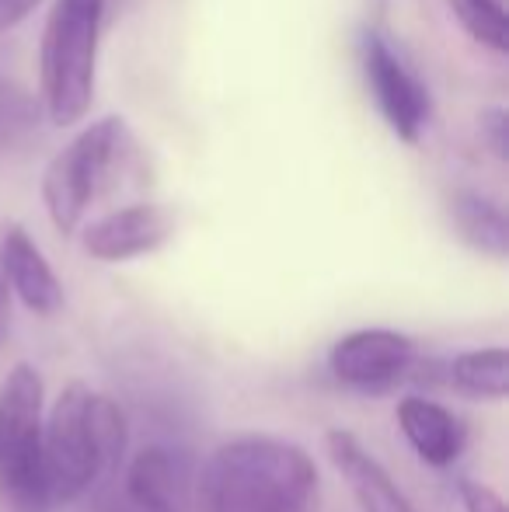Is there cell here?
Masks as SVG:
<instances>
[{
    "label": "cell",
    "instance_id": "cell-1",
    "mask_svg": "<svg viewBox=\"0 0 509 512\" xmlns=\"http://www.w3.org/2000/svg\"><path fill=\"white\" fill-rule=\"evenodd\" d=\"M196 512H311L318 464L300 443L241 432L210 450L192 478Z\"/></svg>",
    "mask_w": 509,
    "mask_h": 512
},
{
    "label": "cell",
    "instance_id": "cell-2",
    "mask_svg": "<svg viewBox=\"0 0 509 512\" xmlns=\"http://www.w3.org/2000/svg\"><path fill=\"white\" fill-rule=\"evenodd\" d=\"M129 418L123 405L84 380H70L42 425V474L49 506L88 499L105 478L126 464Z\"/></svg>",
    "mask_w": 509,
    "mask_h": 512
},
{
    "label": "cell",
    "instance_id": "cell-3",
    "mask_svg": "<svg viewBox=\"0 0 509 512\" xmlns=\"http://www.w3.org/2000/svg\"><path fill=\"white\" fill-rule=\"evenodd\" d=\"M133 164H140V143L123 115H102L84 126L42 175V203L56 234H77L102 189L123 178Z\"/></svg>",
    "mask_w": 509,
    "mask_h": 512
},
{
    "label": "cell",
    "instance_id": "cell-4",
    "mask_svg": "<svg viewBox=\"0 0 509 512\" xmlns=\"http://www.w3.org/2000/svg\"><path fill=\"white\" fill-rule=\"evenodd\" d=\"M105 0H56L39 46L42 108L56 129H70L88 115L98 77Z\"/></svg>",
    "mask_w": 509,
    "mask_h": 512
},
{
    "label": "cell",
    "instance_id": "cell-5",
    "mask_svg": "<svg viewBox=\"0 0 509 512\" xmlns=\"http://www.w3.org/2000/svg\"><path fill=\"white\" fill-rule=\"evenodd\" d=\"M46 380L32 363H14L0 380V495L14 512H49L42 474Z\"/></svg>",
    "mask_w": 509,
    "mask_h": 512
},
{
    "label": "cell",
    "instance_id": "cell-6",
    "mask_svg": "<svg viewBox=\"0 0 509 512\" xmlns=\"http://www.w3.org/2000/svg\"><path fill=\"white\" fill-rule=\"evenodd\" d=\"M422 359L426 356L415 338L394 328H360L328 349V373L349 391L384 394L398 384H412Z\"/></svg>",
    "mask_w": 509,
    "mask_h": 512
},
{
    "label": "cell",
    "instance_id": "cell-7",
    "mask_svg": "<svg viewBox=\"0 0 509 512\" xmlns=\"http://www.w3.org/2000/svg\"><path fill=\"white\" fill-rule=\"evenodd\" d=\"M363 56V74H367V88L381 108L384 122L394 129V136L405 143H419L433 115L426 84L412 70V63L394 49V42L377 28H367L360 42Z\"/></svg>",
    "mask_w": 509,
    "mask_h": 512
},
{
    "label": "cell",
    "instance_id": "cell-8",
    "mask_svg": "<svg viewBox=\"0 0 509 512\" xmlns=\"http://www.w3.org/2000/svg\"><path fill=\"white\" fill-rule=\"evenodd\" d=\"M178 227V216L164 203H133L105 213L102 220L88 223L81 230V248L95 262L119 265L133 258L154 255L171 241Z\"/></svg>",
    "mask_w": 509,
    "mask_h": 512
},
{
    "label": "cell",
    "instance_id": "cell-9",
    "mask_svg": "<svg viewBox=\"0 0 509 512\" xmlns=\"http://www.w3.org/2000/svg\"><path fill=\"white\" fill-rule=\"evenodd\" d=\"M192 474L185 457L164 443H147L123 464V502L129 512H189Z\"/></svg>",
    "mask_w": 509,
    "mask_h": 512
},
{
    "label": "cell",
    "instance_id": "cell-10",
    "mask_svg": "<svg viewBox=\"0 0 509 512\" xmlns=\"http://www.w3.org/2000/svg\"><path fill=\"white\" fill-rule=\"evenodd\" d=\"M325 453L339 478L346 481L360 512H419V506L405 495V488L391 478V471L367 450V443L356 432L342 429V425L328 429Z\"/></svg>",
    "mask_w": 509,
    "mask_h": 512
},
{
    "label": "cell",
    "instance_id": "cell-11",
    "mask_svg": "<svg viewBox=\"0 0 509 512\" xmlns=\"http://www.w3.org/2000/svg\"><path fill=\"white\" fill-rule=\"evenodd\" d=\"M394 422L415 457L436 471L454 467L468 446V422L433 394H405L394 408Z\"/></svg>",
    "mask_w": 509,
    "mask_h": 512
},
{
    "label": "cell",
    "instance_id": "cell-12",
    "mask_svg": "<svg viewBox=\"0 0 509 512\" xmlns=\"http://www.w3.org/2000/svg\"><path fill=\"white\" fill-rule=\"evenodd\" d=\"M0 258H4L11 293L25 304V310H32L39 317L60 314L63 300H67L63 297V283L21 223H0Z\"/></svg>",
    "mask_w": 509,
    "mask_h": 512
},
{
    "label": "cell",
    "instance_id": "cell-13",
    "mask_svg": "<svg viewBox=\"0 0 509 512\" xmlns=\"http://www.w3.org/2000/svg\"><path fill=\"white\" fill-rule=\"evenodd\" d=\"M450 223L471 251L492 258V262L509 258V223L496 199L475 189H457L450 196Z\"/></svg>",
    "mask_w": 509,
    "mask_h": 512
},
{
    "label": "cell",
    "instance_id": "cell-14",
    "mask_svg": "<svg viewBox=\"0 0 509 512\" xmlns=\"http://www.w3.org/2000/svg\"><path fill=\"white\" fill-rule=\"evenodd\" d=\"M443 387L471 401H506L509 394V352L503 345L457 352L443 363Z\"/></svg>",
    "mask_w": 509,
    "mask_h": 512
},
{
    "label": "cell",
    "instance_id": "cell-15",
    "mask_svg": "<svg viewBox=\"0 0 509 512\" xmlns=\"http://www.w3.org/2000/svg\"><path fill=\"white\" fill-rule=\"evenodd\" d=\"M450 11L457 14L461 28L482 49H492L496 56L506 53V7L503 0H450Z\"/></svg>",
    "mask_w": 509,
    "mask_h": 512
},
{
    "label": "cell",
    "instance_id": "cell-16",
    "mask_svg": "<svg viewBox=\"0 0 509 512\" xmlns=\"http://www.w3.org/2000/svg\"><path fill=\"white\" fill-rule=\"evenodd\" d=\"M28 122H32V102L0 74V143L11 140L14 133H21Z\"/></svg>",
    "mask_w": 509,
    "mask_h": 512
},
{
    "label": "cell",
    "instance_id": "cell-17",
    "mask_svg": "<svg viewBox=\"0 0 509 512\" xmlns=\"http://www.w3.org/2000/svg\"><path fill=\"white\" fill-rule=\"evenodd\" d=\"M478 133H482V143L492 150L499 164L509 161V115L503 105H492L478 115Z\"/></svg>",
    "mask_w": 509,
    "mask_h": 512
},
{
    "label": "cell",
    "instance_id": "cell-18",
    "mask_svg": "<svg viewBox=\"0 0 509 512\" xmlns=\"http://www.w3.org/2000/svg\"><path fill=\"white\" fill-rule=\"evenodd\" d=\"M457 499H461L464 512H509L503 495H499L492 485L475 481V478H461V485H457Z\"/></svg>",
    "mask_w": 509,
    "mask_h": 512
},
{
    "label": "cell",
    "instance_id": "cell-19",
    "mask_svg": "<svg viewBox=\"0 0 509 512\" xmlns=\"http://www.w3.org/2000/svg\"><path fill=\"white\" fill-rule=\"evenodd\" d=\"M11 324H14V293H11V283H7L4 258H0V349H4L7 338H11Z\"/></svg>",
    "mask_w": 509,
    "mask_h": 512
},
{
    "label": "cell",
    "instance_id": "cell-20",
    "mask_svg": "<svg viewBox=\"0 0 509 512\" xmlns=\"http://www.w3.org/2000/svg\"><path fill=\"white\" fill-rule=\"evenodd\" d=\"M35 4H39V0H0V32L21 25V21L35 11Z\"/></svg>",
    "mask_w": 509,
    "mask_h": 512
},
{
    "label": "cell",
    "instance_id": "cell-21",
    "mask_svg": "<svg viewBox=\"0 0 509 512\" xmlns=\"http://www.w3.org/2000/svg\"><path fill=\"white\" fill-rule=\"evenodd\" d=\"M126 512H129V509H126Z\"/></svg>",
    "mask_w": 509,
    "mask_h": 512
}]
</instances>
